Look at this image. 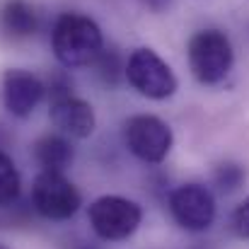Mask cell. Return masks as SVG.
Masks as SVG:
<instances>
[{
	"label": "cell",
	"instance_id": "18",
	"mask_svg": "<svg viewBox=\"0 0 249 249\" xmlns=\"http://www.w3.org/2000/svg\"><path fill=\"white\" fill-rule=\"evenodd\" d=\"M0 249H7V247H5V245H0Z\"/></svg>",
	"mask_w": 249,
	"mask_h": 249
},
{
	"label": "cell",
	"instance_id": "3",
	"mask_svg": "<svg viewBox=\"0 0 249 249\" xmlns=\"http://www.w3.org/2000/svg\"><path fill=\"white\" fill-rule=\"evenodd\" d=\"M87 220L92 232L104 240V242H124L128 240L143 220V208L126 198V196H116V194H107L99 196L89 203L87 208Z\"/></svg>",
	"mask_w": 249,
	"mask_h": 249
},
{
	"label": "cell",
	"instance_id": "16",
	"mask_svg": "<svg viewBox=\"0 0 249 249\" xmlns=\"http://www.w3.org/2000/svg\"><path fill=\"white\" fill-rule=\"evenodd\" d=\"M46 92L51 94V99H61V97H68V94H73V83L68 80V75H63V73H56L51 80H49V87H46Z\"/></svg>",
	"mask_w": 249,
	"mask_h": 249
},
{
	"label": "cell",
	"instance_id": "2",
	"mask_svg": "<svg viewBox=\"0 0 249 249\" xmlns=\"http://www.w3.org/2000/svg\"><path fill=\"white\" fill-rule=\"evenodd\" d=\"M189 68L201 85L223 83L235 63V51L225 32L220 29H201L189 39L186 46Z\"/></svg>",
	"mask_w": 249,
	"mask_h": 249
},
{
	"label": "cell",
	"instance_id": "13",
	"mask_svg": "<svg viewBox=\"0 0 249 249\" xmlns=\"http://www.w3.org/2000/svg\"><path fill=\"white\" fill-rule=\"evenodd\" d=\"M92 66H94L97 78L102 83L109 85V87H116L119 80L124 78V66L126 63H124V58H121V53L116 49H102Z\"/></svg>",
	"mask_w": 249,
	"mask_h": 249
},
{
	"label": "cell",
	"instance_id": "5",
	"mask_svg": "<svg viewBox=\"0 0 249 249\" xmlns=\"http://www.w3.org/2000/svg\"><path fill=\"white\" fill-rule=\"evenodd\" d=\"M124 78L138 94L148 99H169L177 92V78L172 68L148 46H141L128 56Z\"/></svg>",
	"mask_w": 249,
	"mask_h": 249
},
{
	"label": "cell",
	"instance_id": "6",
	"mask_svg": "<svg viewBox=\"0 0 249 249\" xmlns=\"http://www.w3.org/2000/svg\"><path fill=\"white\" fill-rule=\"evenodd\" d=\"M124 143L131 150V155H136L138 160L158 165L169 155L174 136L169 124H165L160 116L136 114L124 121Z\"/></svg>",
	"mask_w": 249,
	"mask_h": 249
},
{
	"label": "cell",
	"instance_id": "14",
	"mask_svg": "<svg viewBox=\"0 0 249 249\" xmlns=\"http://www.w3.org/2000/svg\"><path fill=\"white\" fill-rule=\"evenodd\" d=\"M242 181H245V169L235 162H225L215 169V184L223 191H235Z\"/></svg>",
	"mask_w": 249,
	"mask_h": 249
},
{
	"label": "cell",
	"instance_id": "9",
	"mask_svg": "<svg viewBox=\"0 0 249 249\" xmlns=\"http://www.w3.org/2000/svg\"><path fill=\"white\" fill-rule=\"evenodd\" d=\"M49 119L63 136H71V138H89L94 133V126H97V116H94L92 104L75 97V94L51 99Z\"/></svg>",
	"mask_w": 249,
	"mask_h": 249
},
{
	"label": "cell",
	"instance_id": "17",
	"mask_svg": "<svg viewBox=\"0 0 249 249\" xmlns=\"http://www.w3.org/2000/svg\"><path fill=\"white\" fill-rule=\"evenodd\" d=\"M143 2H145L153 12H165L167 7L172 5V0H143Z\"/></svg>",
	"mask_w": 249,
	"mask_h": 249
},
{
	"label": "cell",
	"instance_id": "11",
	"mask_svg": "<svg viewBox=\"0 0 249 249\" xmlns=\"http://www.w3.org/2000/svg\"><path fill=\"white\" fill-rule=\"evenodd\" d=\"M0 27L12 39H29L39 29V15L27 0H7L0 10Z\"/></svg>",
	"mask_w": 249,
	"mask_h": 249
},
{
	"label": "cell",
	"instance_id": "1",
	"mask_svg": "<svg viewBox=\"0 0 249 249\" xmlns=\"http://www.w3.org/2000/svg\"><path fill=\"white\" fill-rule=\"evenodd\" d=\"M51 49L63 68H87L104 49L99 24L80 12H63L51 29Z\"/></svg>",
	"mask_w": 249,
	"mask_h": 249
},
{
	"label": "cell",
	"instance_id": "10",
	"mask_svg": "<svg viewBox=\"0 0 249 249\" xmlns=\"http://www.w3.org/2000/svg\"><path fill=\"white\" fill-rule=\"evenodd\" d=\"M34 160L46 172H66L75 160V150L66 136L46 133L34 143Z\"/></svg>",
	"mask_w": 249,
	"mask_h": 249
},
{
	"label": "cell",
	"instance_id": "12",
	"mask_svg": "<svg viewBox=\"0 0 249 249\" xmlns=\"http://www.w3.org/2000/svg\"><path fill=\"white\" fill-rule=\"evenodd\" d=\"M22 191V177L17 172L15 160L0 150V208L12 206L19 198Z\"/></svg>",
	"mask_w": 249,
	"mask_h": 249
},
{
	"label": "cell",
	"instance_id": "8",
	"mask_svg": "<svg viewBox=\"0 0 249 249\" xmlns=\"http://www.w3.org/2000/svg\"><path fill=\"white\" fill-rule=\"evenodd\" d=\"M44 94H46V85L34 73H29L24 68L5 71L2 85H0V97H2V107L12 116H17V119L32 116L34 109L41 104Z\"/></svg>",
	"mask_w": 249,
	"mask_h": 249
},
{
	"label": "cell",
	"instance_id": "4",
	"mask_svg": "<svg viewBox=\"0 0 249 249\" xmlns=\"http://www.w3.org/2000/svg\"><path fill=\"white\" fill-rule=\"evenodd\" d=\"M32 206L41 218L61 223V220H71L80 211L83 196L78 186L71 179H66L63 172L41 169L32 186Z\"/></svg>",
	"mask_w": 249,
	"mask_h": 249
},
{
	"label": "cell",
	"instance_id": "15",
	"mask_svg": "<svg viewBox=\"0 0 249 249\" xmlns=\"http://www.w3.org/2000/svg\"><path fill=\"white\" fill-rule=\"evenodd\" d=\"M232 230L237 232V237L249 240V196L235 208V213H232Z\"/></svg>",
	"mask_w": 249,
	"mask_h": 249
},
{
	"label": "cell",
	"instance_id": "7",
	"mask_svg": "<svg viewBox=\"0 0 249 249\" xmlns=\"http://www.w3.org/2000/svg\"><path fill=\"white\" fill-rule=\"evenodd\" d=\"M169 213L186 232H203L215 220V198L203 184H181L169 194Z\"/></svg>",
	"mask_w": 249,
	"mask_h": 249
}]
</instances>
